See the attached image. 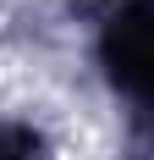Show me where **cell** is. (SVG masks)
<instances>
[{
	"mask_svg": "<svg viewBox=\"0 0 154 160\" xmlns=\"http://www.w3.org/2000/svg\"><path fill=\"white\" fill-rule=\"evenodd\" d=\"M105 61L110 78L138 99L143 111H154V0H127L105 28Z\"/></svg>",
	"mask_w": 154,
	"mask_h": 160,
	"instance_id": "cell-1",
	"label": "cell"
}]
</instances>
